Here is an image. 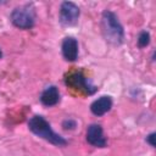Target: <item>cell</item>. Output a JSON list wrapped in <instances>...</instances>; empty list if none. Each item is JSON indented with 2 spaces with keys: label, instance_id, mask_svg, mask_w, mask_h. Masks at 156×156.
Instances as JSON below:
<instances>
[{
  "label": "cell",
  "instance_id": "1",
  "mask_svg": "<svg viewBox=\"0 0 156 156\" xmlns=\"http://www.w3.org/2000/svg\"><path fill=\"white\" fill-rule=\"evenodd\" d=\"M101 29L107 43L112 45H121L124 41V29L115 12L110 10L102 12Z\"/></svg>",
  "mask_w": 156,
  "mask_h": 156
},
{
  "label": "cell",
  "instance_id": "11",
  "mask_svg": "<svg viewBox=\"0 0 156 156\" xmlns=\"http://www.w3.org/2000/svg\"><path fill=\"white\" fill-rule=\"evenodd\" d=\"M62 127L66 130H73L77 127V122L74 119H72V118H67V119H65L62 122Z\"/></svg>",
  "mask_w": 156,
  "mask_h": 156
},
{
  "label": "cell",
  "instance_id": "3",
  "mask_svg": "<svg viewBox=\"0 0 156 156\" xmlns=\"http://www.w3.org/2000/svg\"><path fill=\"white\" fill-rule=\"evenodd\" d=\"M35 9L33 4H24L12 10L10 20L12 24L20 29H30L35 23Z\"/></svg>",
  "mask_w": 156,
  "mask_h": 156
},
{
  "label": "cell",
  "instance_id": "12",
  "mask_svg": "<svg viewBox=\"0 0 156 156\" xmlns=\"http://www.w3.org/2000/svg\"><path fill=\"white\" fill-rule=\"evenodd\" d=\"M155 135H156L155 133H150V134L146 136V139H145L146 143H147L150 146H152V147H155V145H156V144H155Z\"/></svg>",
  "mask_w": 156,
  "mask_h": 156
},
{
  "label": "cell",
  "instance_id": "10",
  "mask_svg": "<svg viewBox=\"0 0 156 156\" xmlns=\"http://www.w3.org/2000/svg\"><path fill=\"white\" fill-rule=\"evenodd\" d=\"M150 39H151L150 33H149L147 30H141V32L139 33V35H138V39H136L138 46H139L140 49L147 46V45L150 44Z\"/></svg>",
  "mask_w": 156,
  "mask_h": 156
},
{
  "label": "cell",
  "instance_id": "2",
  "mask_svg": "<svg viewBox=\"0 0 156 156\" xmlns=\"http://www.w3.org/2000/svg\"><path fill=\"white\" fill-rule=\"evenodd\" d=\"M28 128L33 134L49 141L52 145L65 146L67 144V140L60 134H57L56 132H54L50 123L40 115H35L28 121Z\"/></svg>",
  "mask_w": 156,
  "mask_h": 156
},
{
  "label": "cell",
  "instance_id": "7",
  "mask_svg": "<svg viewBox=\"0 0 156 156\" xmlns=\"http://www.w3.org/2000/svg\"><path fill=\"white\" fill-rule=\"evenodd\" d=\"M62 56L66 61L73 62L78 58V41L73 37H66L61 44Z\"/></svg>",
  "mask_w": 156,
  "mask_h": 156
},
{
  "label": "cell",
  "instance_id": "9",
  "mask_svg": "<svg viewBox=\"0 0 156 156\" xmlns=\"http://www.w3.org/2000/svg\"><path fill=\"white\" fill-rule=\"evenodd\" d=\"M112 107V99L108 95H102L90 104V111L93 115L100 117L107 113Z\"/></svg>",
  "mask_w": 156,
  "mask_h": 156
},
{
  "label": "cell",
  "instance_id": "4",
  "mask_svg": "<svg viewBox=\"0 0 156 156\" xmlns=\"http://www.w3.org/2000/svg\"><path fill=\"white\" fill-rule=\"evenodd\" d=\"M65 84L67 87H71L79 91H83L88 95H93L98 90V87H95L82 72H74V73L68 74L65 78Z\"/></svg>",
  "mask_w": 156,
  "mask_h": 156
},
{
  "label": "cell",
  "instance_id": "6",
  "mask_svg": "<svg viewBox=\"0 0 156 156\" xmlns=\"http://www.w3.org/2000/svg\"><path fill=\"white\" fill-rule=\"evenodd\" d=\"M87 141L95 147H105L107 145V140L104 136L102 127L98 123H93L87 128Z\"/></svg>",
  "mask_w": 156,
  "mask_h": 156
},
{
  "label": "cell",
  "instance_id": "8",
  "mask_svg": "<svg viewBox=\"0 0 156 156\" xmlns=\"http://www.w3.org/2000/svg\"><path fill=\"white\" fill-rule=\"evenodd\" d=\"M60 91H58V88L56 85H49L46 87L41 94H40V102L46 106V107H51V106H55L60 102Z\"/></svg>",
  "mask_w": 156,
  "mask_h": 156
},
{
  "label": "cell",
  "instance_id": "5",
  "mask_svg": "<svg viewBox=\"0 0 156 156\" xmlns=\"http://www.w3.org/2000/svg\"><path fill=\"white\" fill-rule=\"evenodd\" d=\"M80 15L79 7L72 1H63L60 6L58 21L63 27H71L77 24Z\"/></svg>",
  "mask_w": 156,
  "mask_h": 156
},
{
  "label": "cell",
  "instance_id": "13",
  "mask_svg": "<svg viewBox=\"0 0 156 156\" xmlns=\"http://www.w3.org/2000/svg\"><path fill=\"white\" fill-rule=\"evenodd\" d=\"M2 57V51H1V49H0V58Z\"/></svg>",
  "mask_w": 156,
  "mask_h": 156
}]
</instances>
